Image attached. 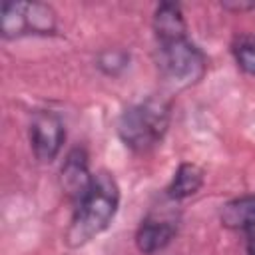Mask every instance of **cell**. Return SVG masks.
<instances>
[{"mask_svg": "<svg viewBox=\"0 0 255 255\" xmlns=\"http://www.w3.org/2000/svg\"><path fill=\"white\" fill-rule=\"evenodd\" d=\"M153 32L157 42L187 36V24L181 8L173 2H161L153 12Z\"/></svg>", "mask_w": 255, "mask_h": 255, "instance_id": "30bf717a", "label": "cell"}, {"mask_svg": "<svg viewBox=\"0 0 255 255\" xmlns=\"http://www.w3.org/2000/svg\"><path fill=\"white\" fill-rule=\"evenodd\" d=\"M28 135H30L34 157L40 163H52L60 155L64 139H66L64 122L54 112H46V110L36 112L30 122Z\"/></svg>", "mask_w": 255, "mask_h": 255, "instance_id": "5b68a950", "label": "cell"}, {"mask_svg": "<svg viewBox=\"0 0 255 255\" xmlns=\"http://www.w3.org/2000/svg\"><path fill=\"white\" fill-rule=\"evenodd\" d=\"M0 32L4 38L48 36L56 32V14L42 2H4L0 12Z\"/></svg>", "mask_w": 255, "mask_h": 255, "instance_id": "277c9868", "label": "cell"}, {"mask_svg": "<svg viewBox=\"0 0 255 255\" xmlns=\"http://www.w3.org/2000/svg\"><path fill=\"white\" fill-rule=\"evenodd\" d=\"M219 221L231 231H247L255 225V193L229 199L221 205Z\"/></svg>", "mask_w": 255, "mask_h": 255, "instance_id": "9c48e42d", "label": "cell"}, {"mask_svg": "<svg viewBox=\"0 0 255 255\" xmlns=\"http://www.w3.org/2000/svg\"><path fill=\"white\" fill-rule=\"evenodd\" d=\"M157 68L171 86L189 88L203 80L207 58L187 36H177L157 42Z\"/></svg>", "mask_w": 255, "mask_h": 255, "instance_id": "3957f363", "label": "cell"}, {"mask_svg": "<svg viewBox=\"0 0 255 255\" xmlns=\"http://www.w3.org/2000/svg\"><path fill=\"white\" fill-rule=\"evenodd\" d=\"M120 207V185L108 171L94 173L90 189L80 201H76L66 241L70 247H82L94 237L104 233L114 221Z\"/></svg>", "mask_w": 255, "mask_h": 255, "instance_id": "6da1fadb", "label": "cell"}, {"mask_svg": "<svg viewBox=\"0 0 255 255\" xmlns=\"http://www.w3.org/2000/svg\"><path fill=\"white\" fill-rule=\"evenodd\" d=\"M233 58L237 62V66L249 74V76H255V38H239L235 44H233Z\"/></svg>", "mask_w": 255, "mask_h": 255, "instance_id": "8fae6325", "label": "cell"}, {"mask_svg": "<svg viewBox=\"0 0 255 255\" xmlns=\"http://www.w3.org/2000/svg\"><path fill=\"white\" fill-rule=\"evenodd\" d=\"M169 120L171 104L161 96H151L122 112L118 120V135L131 151L145 153L163 139Z\"/></svg>", "mask_w": 255, "mask_h": 255, "instance_id": "7a4b0ae2", "label": "cell"}, {"mask_svg": "<svg viewBox=\"0 0 255 255\" xmlns=\"http://www.w3.org/2000/svg\"><path fill=\"white\" fill-rule=\"evenodd\" d=\"M179 229V217L171 211H151L147 213L135 231V247L145 253H157L165 249Z\"/></svg>", "mask_w": 255, "mask_h": 255, "instance_id": "8992f818", "label": "cell"}, {"mask_svg": "<svg viewBox=\"0 0 255 255\" xmlns=\"http://www.w3.org/2000/svg\"><path fill=\"white\" fill-rule=\"evenodd\" d=\"M203 181H205L203 169H201L197 163L183 161V163H179V167L175 169L171 181L167 183L165 195H167L171 201L187 199V197L195 195V193L203 187Z\"/></svg>", "mask_w": 255, "mask_h": 255, "instance_id": "ba28073f", "label": "cell"}, {"mask_svg": "<svg viewBox=\"0 0 255 255\" xmlns=\"http://www.w3.org/2000/svg\"><path fill=\"white\" fill-rule=\"evenodd\" d=\"M128 62H129V56L124 50H106V52H102V56L98 60V66L108 76H116L128 66Z\"/></svg>", "mask_w": 255, "mask_h": 255, "instance_id": "7c38bea8", "label": "cell"}, {"mask_svg": "<svg viewBox=\"0 0 255 255\" xmlns=\"http://www.w3.org/2000/svg\"><path fill=\"white\" fill-rule=\"evenodd\" d=\"M245 233V249H247V255H255V225L249 227Z\"/></svg>", "mask_w": 255, "mask_h": 255, "instance_id": "4fadbf2b", "label": "cell"}, {"mask_svg": "<svg viewBox=\"0 0 255 255\" xmlns=\"http://www.w3.org/2000/svg\"><path fill=\"white\" fill-rule=\"evenodd\" d=\"M60 181H62L66 195L70 199H74V203L84 197V193L90 189V185L94 181V173L90 171L86 149L74 147L68 151L64 163H62V169H60Z\"/></svg>", "mask_w": 255, "mask_h": 255, "instance_id": "52a82bcc", "label": "cell"}]
</instances>
